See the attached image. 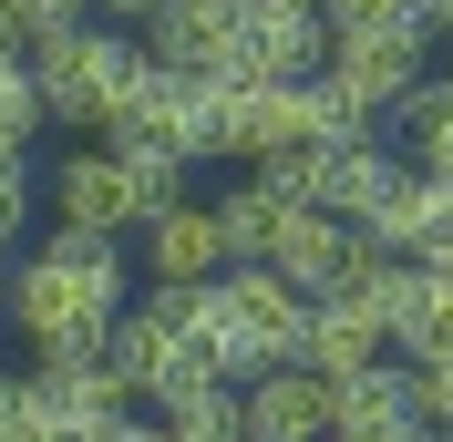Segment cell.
Returning <instances> with one entry per match:
<instances>
[{
	"instance_id": "cell-19",
	"label": "cell",
	"mask_w": 453,
	"mask_h": 442,
	"mask_svg": "<svg viewBox=\"0 0 453 442\" xmlns=\"http://www.w3.org/2000/svg\"><path fill=\"white\" fill-rule=\"evenodd\" d=\"M330 11V31H433L423 0H319Z\"/></svg>"
},
{
	"instance_id": "cell-15",
	"label": "cell",
	"mask_w": 453,
	"mask_h": 442,
	"mask_svg": "<svg viewBox=\"0 0 453 442\" xmlns=\"http://www.w3.org/2000/svg\"><path fill=\"white\" fill-rule=\"evenodd\" d=\"M402 134H412V165H453V62L412 83V103H402Z\"/></svg>"
},
{
	"instance_id": "cell-2",
	"label": "cell",
	"mask_w": 453,
	"mask_h": 442,
	"mask_svg": "<svg viewBox=\"0 0 453 442\" xmlns=\"http://www.w3.org/2000/svg\"><path fill=\"white\" fill-rule=\"evenodd\" d=\"M299 330H310V299L268 257H237L226 278H206V339H217L226 381H257V370L299 360Z\"/></svg>"
},
{
	"instance_id": "cell-26",
	"label": "cell",
	"mask_w": 453,
	"mask_h": 442,
	"mask_svg": "<svg viewBox=\"0 0 453 442\" xmlns=\"http://www.w3.org/2000/svg\"><path fill=\"white\" fill-rule=\"evenodd\" d=\"M423 21H433V31H443V42H453V0H423Z\"/></svg>"
},
{
	"instance_id": "cell-12",
	"label": "cell",
	"mask_w": 453,
	"mask_h": 442,
	"mask_svg": "<svg viewBox=\"0 0 453 442\" xmlns=\"http://www.w3.org/2000/svg\"><path fill=\"white\" fill-rule=\"evenodd\" d=\"M31 381H42L52 422H73V432H113V422L134 412V381H124L104 350H62V360H42Z\"/></svg>"
},
{
	"instance_id": "cell-5",
	"label": "cell",
	"mask_w": 453,
	"mask_h": 442,
	"mask_svg": "<svg viewBox=\"0 0 453 442\" xmlns=\"http://www.w3.org/2000/svg\"><path fill=\"white\" fill-rule=\"evenodd\" d=\"M310 144H330V103H319V72H299V83H226V155H248V165H268V155H310Z\"/></svg>"
},
{
	"instance_id": "cell-18",
	"label": "cell",
	"mask_w": 453,
	"mask_h": 442,
	"mask_svg": "<svg viewBox=\"0 0 453 442\" xmlns=\"http://www.w3.org/2000/svg\"><path fill=\"white\" fill-rule=\"evenodd\" d=\"M0 442H52V401L31 370H0Z\"/></svg>"
},
{
	"instance_id": "cell-1",
	"label": "cell",
	"mask_w": 453,
	"mask_h": 442,
	"mask_svg": "<svg viewBox=\"0 0 453 442\" xmlns=\"http://www.w3.org/2000/svg\"><path fill=\"white\" fill-rule=\"evenodd\" d=\"M11 330L31 339L42 360L62 350H104L113 319H124V237H93V226H52L31 257H11Z\"/></svg>"
},
{
	"instance_id": "cell-4",
	"label": "cell",
	"mask_w": 453,
	"mask_h": 442,
	"mask_svg": "<svg viewBox=\"0 0 453 442\" xmlns=\"http://www.w3.org/2000/svg\"><path fill=\"white\" fill-rule=\"evenodd\" d=\"M104 144H175L186 165H206V155H226V83L144 62V72H134V93L113 103Z\"/></svg>"
},
{
	"instance_id": "cell-8",
	"label": "cell",
	"mask_w": 453,
	"mask_h": 442,
	"mask_svg": "<svg viewBox=\"0 0 453 442\" xmlns=\"http://www.w3.org/2000/svg\"><path fill=\"white\" fill-rule=\"evenodd\" d=\"M237 268L217 226V195H175L165 217H144V288H206V278Z\"/></svg>"
},
{
	"instance_id": "cell-17",
	"label": "cell",
	"mask_w": 453,
	"mask_h": 442,
	"mask_svg": "<svg viewBox=\"0 0 453 442\" xmlns=\"http://www.w3.org/2000/svg\"><path fill=\"white\" fill-rule=\"evenodd\" d=\"M340 391V422H392V412H412V360H371V370H350V381H330Z\"/></svg>"
},
{
	"instance_id": "cell-23",
	"label": "cell",
	"mask_w": 453,
	"mask_h": 442,
	"mask_svg": "<svg viewBox=\"0 0 453 442\" xmlns=\"http://www.w3.org/2000/svg\"><path fill=\"white\" fill-rule=\"evenodd\" d=\"M330 442H433V422H423V412H392V422H340Z\"/></svg>"
},
{
	"instance_id": "cell-11",
	"label": "cell",
	"mask_w": 453,
	"mask_h": 442,
	"mask_svg": "<svg viewBox=\"0 0 453 442\" xmlns=\"http://www.w3.org/2000/svg\"><path fill=\"white\" fill-rule=\"evenodd\" d=\"M371 237L350 217H330V206H288L279 217V248H268V268L288 278V288H299V299H330L340 278H350V257H361Z\"/></svg>"
},
{
	"instance_id": "cell-9",
	"label": "cell",
	"mask_w": 453,
	"mask_h": 442,
	"mask_svg": "<svg viewBox=\"0 0 453 442\" xmlns=\"http://www.w3.org/2000/svg\"><path fill=\"white\" fill-rule=\"evenodd\" d=\"M237 401H248V442H330L340 432V391L319 370H299V360L237 381Z\"/></svg>"
},
{
	"instance_id": "cell-25",
	"label": "cell",
	"mask_w": 453,
	"mask_h": 442,
	"mask_svg": "<svg viewBox=\"0 0 453 442\" xmlns=\"http://www.w3.org/2000/svg\"><path fill=\"white\" fill-rule=\"evenodd\" d=\"M155 11H165V0H104V21H124V31H144Z\"/></svg>"
},
{
	"instance_id": "cell-24",
	"label": "cell",
	"mask_w": 453,
	"mask_h": 442,
	"mask_svg": "<svg viewBox=\"0 0 453 442\" xmlns=\"http://www.w3.org/2000/svg\"><path fill=\"white\" fill-rule=\"evenodd\" d=\"M104 442H175V432H165V412H124Z\"/></svg>"
},
{
	"instance_id": "cell-7",
	"label": "cell",
	"mask_w": 453,
	"mask_h": 442,
	"mask_svg": "<svg viewBox=\"0 0 453 442\" xmlns=\"http://www.w3.org/2000/svg\"><path fill=\"white\" fill-rule=\"evenodd\" d=\"M144 175L113 155V144H83L52 165V226H93V237H144Z\"/></svg>"
},
{
	"instance_id": "cell-6",
	"label": "cell",
	"mask_w": 453,
	"mask_h": 442,
	"mask_svg": "<svg viewBox=\"0 0 453 442\" xmlns=\"http://www.w3.org/2000/svg\"><path fill=\"white\" fill-rule=\"evenodd\" d=\"M134 42H144V62H165V72L248 83V21H237V0H165Z\"/></svg>"
},
{
	"instance_id": "cell-3",
	"label": "cell",
	"mask_w": 453,
	"mask_h": 442,
	"mask_svg": "<svg viewBox=\"0 0 453 442\" xmlns=\"http://www.w3.org/2000/svg\"><path fill=\"white\" fill-rule=\"evenodd\" d=\"M134 72H144V42L124 21H73L52 42H31V83H42V113L52 124H93L104 134L113 103L134 93Z\"/></svg>"
},
{
	"instance_id": "cell-20",
	"label": "cell",
	"mask_w": 453,
	"mask_h": 442,
	"mask_svg": "<svg viewBox=\"0 0 453 442\" xmlns=\"http://www.w3.org/2000/svg\"><path fill=\"white\" fill-rule=\"evenodd\" d=\"M412 412H423L433 432H453V350H433V360H412Z\"/></svg>"
},
{
	"instance_id": "cell-21",
	"label": "cell",
	"mask_w": 453,
	"mask_h": 442,
	"mask_svg": "<svg viewBox=\"0 0 453 442\" xmlns=\"http://www.w3.org/2000/svg\"><path fill=\"white\" fill-rule=\"evenodd\" d=\"M104 0H11V21H21V42H52V31H73V21H93Z\"/></svg>"
},
{
	"instance_id": "cell-10",
	"label": "cell",
	"mask_w": 453,
	"mask_h": 442,
	"mask_svg": "<svg viewBox=\"0 0 453 442\" xmlns=\"http://www.w3.org/2000/svg\"><path fill=\"white\" fill-rule=\"evenodd\" d=\"M237 21H248V83H299L330 62V11L319 0H237Z\"/></svg>"
},
{
	"instance_id": "cell-22",
	"label": "cell",
	"mask_w": 453,
	"mask_h": 442,
	"mask_svg": "<svg viewBox=\"0 0 453 442\" xmlns=\"http://www.w3.org/2000/svg\"><path fill=\"white\" fill-rule=\"evenodd\" d=\"M0 237H31V155H0Z\"/></svg>"
},
{
	"instance_id": "cell-13",
	"label": "cell",
	"mask_w": 453,
	"mask_h": 442,
	"mask_svg": "<svg viewBox=\"0 0 453 442\" xmlns=\"http://www.w3.org/2000/svg\"><path fill=\"white\" fill-rule=\"evenodd\" d=\"M392 175H402V155H392L381 134H330V144H310V186H319V206H330V217H350V226L392 195Z\"/></svg>"
},
{
	"instance_id": "cell-14",
	"label": "cell",
	"mask_w": 453,
	"mask_h": 442,
	"mask_svg": "<svg viewBox=\"0 0 453 442\" xmlns=\"http://www.w3.org/2000/svg\"><path fill=\"white\" fill-rule=\"evenodd\" d=\"M381 350H392L381 309H361V299H310V330H299V370H319V381H350V370H371Z\"/></svg>"
},
{
	"instance_id": "cell-16",
	"label": "cell",
	"mask_w": 453,
	"mask_h": 442,
	"mask_svg": "<svg viewBox=\"0 0 453 442\" xmlns=\"http://www.w3.org/2000/svg\"><path fill=\"white\" fill-rule=\"evenodd\" d=\"M279 217H288V206L257 186V175L217 195V226H226V248H237V257H268V248H279Z\"/></svg>"
}]
</instances>
